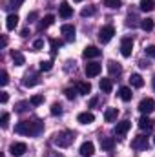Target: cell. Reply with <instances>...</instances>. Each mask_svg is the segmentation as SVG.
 <instances>
[{"label":"cell","instance_id":"1","mask_svg":"<svg viewBox=\"0 0 155 157\" xmlns=\"http://www.w3.org/2000/svg\"><path fill=\"white\" fill-rule=\"evenodd\" d=\"M44 130V124L40 121H22L15 126V132L20 135H39Z\"/></svg>","mask_w":155,"mask_h":157},{"label":"cell","instance_id":"2","mask_svg":"<svg viewBox=\"0 0 155 157\" xmlns=\"http://www.w3.org/2000/svg\"><path fill=\"white\" fill-rule=\"evenodd\" d=\"M73 141H75V133H73V132H68V130L59 132V133L55 135V139H53V143H55L59 148H68Z\"/></svg>","mask_w":155,"mask_h":157},{"label":"cell","instance_id":"3","mask_svg":"<svg viewBox=\"0 0 155 157\" xmlns=\"http://www.w3.org/2000/svg\"><path fill=\"white\" fill-rule=\"evenodd\" d=\"M153 110H155V101L153 99L146 97V99H142V101L139 102V112H141L142 115H150Z\"/></svg>","mask_w":155,"mask_h":157},{"label":"cell","instance_id":"4","mask_svg":"<svg viewBox=\"0 0 155 157\" xmlns=\"http://www.w3.org/2000/svg\"><path fill=\"white\" fill-rule=\"evenodd\" d=\"M113 35H115V28H113V26H104V28H100V31H99V40H100L102 44H108L110 40L113 39Z\"/></svg>","mask_w":155,"mask_h":157},{"label":"cell","instance_id":"5","mask_svg":"<svg viewBox=\"0 0 155 157\" xmlns=\"http://www.w3.org/2000/svg\"><path fill=\"white\" fill-rule=\"evenodd\" d=\"M131 148L133 150H146L148 148V137L146 135H137L131 141Z\"/></svg>","mask_w":155,"mask_h":157},{"label":"cell","instance_id":"6","mask_svg":"<svg viewBox=\"0 0 155 157\" xmlns=\"http://www.w3.org/2000/svg\"><path fill=\"white\" fill-rule=\"evenodd\" d=\"M131 51H133V40L130 39V37L122 39V42H120V53H122V57H130Z\"/></svg>","mask_w":155,"mask_h":157},{"label":"cell","instance_id":"7","mask_svg":"<svg viewBox=\"0 0 155 157\" xmlns=\"http://www.w3.org/2000/svg\"><path fill=\"white\" fill-rule=\"evenodd\" d=\"M28 150V146L24 144V143H13L11 146H9V152H11V155L13 157H20L24 155V152Z\"/></svg>","mask_w":155,"mask_h":157},{"label":"cell","instance_id":"8","mask_svg":"<svg viewBox=\"0 0 155 157\" xmlns=\"http://www.w3.org/2000/svg\"><path fill=\"white\" fill-rule=\"evenodd\" d=\"M130 126H131V122H130V121H120V122H117V126L113 128V132H115V135L122 137V135H126V133H128Z\"/></svg>","mask_w":155,"mask_h":157},{"label":"cell","instance_id":"9","mask_svg":"<svg viewBox=\"0 0 155 157\" xmlns=\"http://www.w3.org/2000/svg\"><path fill=\"white\" fill-rule=\"evenodd\" d=\"M40 82V78L37 73H26L24 75V80H22V84L26 86V88H33V86H37Z\"/></svg>","mask_w":155,"mask_h":157},{"label":"cell","instance_id":"10","mask_svg":"<svg viewBox=\"0 0 155 157\" xmlns=\"http://www.w3.org/2000/svg\"><path fill=\"white\" fill-rule=\"evenodd\" d=\"M80 155L82 157H91L95 154V146H93V143L91 141H86V143H82V146H80Z\"/></svg>","mask_w":155,"mask_h":157},{"label":"cell","instance_id":"11","mask_svg":"<svg viewBox=\"0 0 155 157\" xmlns=\"http://www.w3.org/2000/svg\"><path fill=\"white\" fill-rule=\"evenodd\" d=\"M100 70H102V66L97 64V62H89V64H86V75H88L89 78L97 77V75L100 73Z\"/></svg>","mask_w":155,"mask_h":157},{"label":"cell","instance_id":"12","mask_svg":"<svg viewBox=\"0 0 155 157\" xmlns=\"http://www.w3.org/2000/svg\"><path fill=\"white\" fill-rule=\"evenodd\" d=\"M100 49L99 48H95V46H88L84 51H82V57L84 59H97V57H100Z\"/></svg>","mask_w":155,"mask_h":157},{"label":"cell","instance_id":"13","mask_svg":"<svg viewBox=\"0 0 155 157\" xmlns=\"http://www.w3.org/2000/svg\"><path fill=\"white\" fill-rule=\"evenodd\" d=\"M60 33L66 37V40H75V26H71V24H64V26L60 28Z\"/></svg>","mask_w":155,"mask_h":157},{"label":"cell","instance_id":"14","mask_svg":"<svg viewBox=\"0 0 155 157\" xmlns=\"http://www.w3.org/2000/svg\"><path fill=\"white\" fill-rule=\"evenodd\" d=\"M59 15H60V18H70V17L73 15L71 6H70L68 2H62V4H60V7H59Z\"/></svg>","mask_w":155,"mask_h":157},{"label":"cell","instance_id":"15","mask_svg":"<svg viewBox=\"0 0 155 157\" xmlns=\"http://www.w3.org/2000/svg\"><path fill=\"white\" fill-rule=\"evenodd\" d=\"M139 128H141V130H146V132H150V130L153 128V121L148 117V115H142V117L139 119Z\"/></svg>","mask_w":155,"mask_h":157},{"label":"cell","instance_id":"16","mask_svg":"<svg viewBox=\"0 0 155 157\" xmlns=\"http://www.w3.org/2000/svg\"><path fill=\"white\" fill-rule=\"evenodd\" d=\"M113 146H115V139L113 137H100V148L102 150L110 152V150H113Z\"/></svg>","mask_w":155,"mask_h":157},{"label":"cell","instance_id":"17","mask_svg":"<svg viewBox=\"0 0 155 157\" xmlns=\"http://www.w3.org/2000/svg\"><path fill=\"white\" fill-rule=\"evenodd\" d=\"M77 121L80 124H91V122L95 121V115H93L91 112H84V113H78Z\"/></svg>","mask_w":155,"mask_h":157},{"label":"cell","instance_id":"18","mask_svg":"<svg viewBox=\"0 0 155 157\" xmlns=\"http://www.w3.org/2000/svg\"><path fill=\"white\" fill-rule=\"evenodd\" d=\"M53 22H55V17H53V15H46V17L39 22V31H44V29H46V28H49Z\"/></svg>","mask_w":155,"mask_h":157},{"label":"cell","instance_id":"19","mask_svg":"<svg viewBox=\"0 0 155 157\" xmlns=\"http://www.w3.org/2000/svg\"><path fill=\"white\" fill-rule=\"evenodd\" d=\"M17 26H18V15H7V18H6V28H7L9 31H13Z\"/></svg>","mask_w":155,"mask_h":157},{"label":"cell","instance_id":"20","mask_svg":"<svg viewBox=\"0 0 155 157\" xmlns=\"http://www.w3.org/2000/svg\"><path fill=\"white\" fill-rule=\"evenodd\" d=\"M108 70H110V75H113V77L122 73L120 64H119V62H115V60H110V62H108Z\"/></svg>","mask_w":155,"mask_h":157},{"label":"cell","instance_id":"21","mask_svg":"<svg viewBox=\"0 0 155 157\" xmlns=\"http://www.w3.org/2000/svg\"><path fill=\"white\" fill-rule=\"evenodd\" d=\"M11 59H13V62H15V66H22L24 62H26V59H24V55L20 53V51H11Z\"/></svg>","mask_w":155,"mask_h":157},{"label":"cell","instance_id":"22","mask_svg":"<svg viewBox=\"0 0 155 157\" xmlns=\"http://www.w3.org/2000/svg\"><path fill=\"white\" fill-rule=\"evenodd\" d=\"M99 86H100V90H102L104 93H112V90H113V82H112V78H102Z\"/></svg>","mask_w":155,"mask_h":157},{"label":"cell","instance_id":"23","mask_svg":"<svg viewBox=\"0 0 155 157\" xmlns=\"http://www.w3.org/2000/svg\"><path fill=\"white\" fill-rule=\"evenodd\" d=\"M119 115V110L117 108H108L106 112H104V119H106V122H113Z\"/></svg>","mask_w":155,"mask_h":157},{"label":"cell","instance_id":"24","mask_svg":"<svg viewBox=\"0 0 155 157\" xmlns=\"http://www.w3.org/2000/svg\"><path fill=\"white\" fill-rule=\"evenodd\" d=\"M119 95H120V99H122V101H126V102H128V101H131V95H133V93H131V90H130L128 86H122V88L119 90Z\"/></svg>","mask_w":155,"mask_h":157},{"label":"cell","instance_id":"25","mask_svg":"<svg viewBox=\"0 0 155 157\" xmlns=\"http://www.w3.org/2000/svg\"><path fill=\"white\" fill-rule=\"evenodd\" d=\"M130 82H131L133 88H142V86H144V80H142V77H141L139 73H133V75L130 77Z\"/></svg>","mask_w":155,"mask_h":157},{"label":"cell","instance_id":"26","mask_svg":"<svg viewBox=\"0 0 155 157\" xmlns=\"http://www.w3.org/2000/svg\"><path fill=\"white\" fill-rule=\"evenodd\" d=\"M77 90H78V93L88 95V93L91 91V84H89V82H78V84H77Z\"/></svg>","mask_w":155,"mask_h":157},{"label":"cell","instance_id":"27","mask_svg":"<svg viewBox=\"0 0 155 157\" xmlns=\"http://www.w3.org/2000/svg\"><path fill=\"white\" fill-rule=\"evenodd\" d=\"M155 26L153 18H144V20H141V28L144 29V31H152Z\"/></svg>","mask_w":155,"mask_h":157},{"label":"cell","instance_id":"28","mask_svg":"<svg viewBox=\"0 0 155 157\" xmlns=\"http://www.w3.org/2000/svg\"><path fill=\"white\" fill-rule=\"evenodd\" d=\"M139 6H141V9H142V11H152V9L155 7V2H153V0H141V2H139Z\"/></svg>","mask_w":155,"mask_h":157},{"label":"cell","instance_id":"29","mask_svg":"<svg viewBox=\"0 0 155 157\" xmlns=\"http://www.w3.org/2000/svg\"><path fill=\"white\" fill-rule=\"evenodd\" d=\"M51 115H62V104H59V102H55V104H51Z\"/></svg>","mask_w":155,"mask_h":157},{"label":"cell","instance_id":"30","mask_svg":"<svg viewBox=\"0 0 155 157\" xmlns=\"http://www.w3.org/2000/svg\"><path fill=\"white\" fill-rule=\"evenodd\" d=\"M104 6H108L110 9H117L120 7V0H104Z\"/></svg>","mask_w":155,"mask_h":157},{"label":"cell","instance_id":"31","mask_svg":"<svg viewBox=\"0 0 155 157\" xmlns=\"http://www.w3.org/2000/svg\"><path fill=\"white\" fill-rule=\"evenodd\" d=\"M93 13H95V7H91V6L82 7V11H80V15H82V17H91Z\"/></svg>","mask_w":155,"mask_h":157},{"label":"cell","instance_id":"32","mask_svg":"<svg viewBox=\"0 0 155 157\" xmlns=\"http://www.w3.org/2000/svg\"><path fill=\"white\" fill-rule=\"evenodd\" d=\"M51 68H53V62H51V60H42V62H40V70H42V71H49Z\"/></svg>","mask_w":155,"mask_h":157},{"label":"cell","instance_id":"33","mask_svg":"<svg viewBox=\"0 0 155 157\" xmlns=\"http://www.w3.org/2000/svg\"><path fill=\"white\" fill-rule=\"evenodd\" d=\"M28 106H29V102H28V101H20V102H17V104H15V110H17V112H24Z\"/></svg>","mask_w":155,"mask_h":157},{"label":"cell","instance_id":"34","mask_svg":"<svg viewBox=\"0 0 155 157\" xmlns=\"http://www.w3.org/2000/svg\"><path fill=\"white\" fill-rule=\"evenodd\" d=\"M29 102H31V104H33V106H40V104H42V102H44V97H42V95H33V97H31V101H29Z\"/></svg>","mask_w":155,"mask_h":157},{"label":"cell","instance_id":"35","mask_svg":"<svg viewBox=\"0 0 155 157\" xmlns=\"http://www.w3.org/2000/svg\"><path fill=\"white\" fill-rule=\"evenodd\" d=\"M7 82H9V75H7V71H0V84L2 86H7Z\"/></svg>","mask_w":155,"mask_h":157},{"label":"cell","instance_id":"36","mask_svg":"<svg viewBox=\"0 0 155 157\" xmlns=\"http://www.w3.org/2000/svg\"><path fill=\"white\" fill-rule=\"evenodd\" d=\"M49 44H51V48H53V53H55V51H57V49H59V48H60L64 42H62V40H57V39H51V40H49Z\"/></svg>","mask_w":155,"mask_h":157},{"label":"cell","instance_id":"37","mask_svg":"<svg viewBox=\"0 0 155 157\" xmlns=\"http://www.w3.org/2000/svg\"><path fill=\"white\" fill-rule=\"evenodd\" d=\"M0 124H2V128H7V124H9V113H2Z\"/></svg>","mask_w":155,"mask_h":157},{"label":"cell","instance_id":"38","mask_svg":"<svg viewBox=\"0 0 155 157\" xmlns=\"http://www.w3.org/2000/svg\"><path fill=\"white\" fill-rule=\"evenodd\" d=\"M64 93H66V97H68L70 101H73V99L77 97V91H75V90H71V88H68V90H66Z\"/></svg>","mask_w":155,"mask_h":157},{"label":"cell","instance_id":"39","mask_svg":"<svg viewBox=\"0 0 155 157\" xmlns=\"http://www.w3.org/2000/svg\"><path fill=\"white\" fill-rule=\"evenodd\" d=\"M7 99H9L7 91H2V93H0V102H2V104H6V102H7Z\"/></svg>","mask_w":155,"mask_h":157},{"label":"cell","instance_id":"40","mask_svg":"<svg viewBox=\"0 0 155 157\" xmlns=\"http://www.w3.org/2000/svg\"><path fill=\"white\" fill-rule=\"evenodd\" d=\"M33 48H35V49H42V48H44V40H42V39L35 40V44H33Z\"/></svg>","mask_w":155,"mask_h":157},{"label":"cell","instance_id":"41","mask_svg":"<svg viewBox=\"0 0 155 157\" xmlns=\"http://www.w3.org/2000/svg\"><path fill=\"white\" fill-rule=\"evenodd\" d=\"M146 53H148L150 57H153V59H155V44H153V46H148V48H146Z\"/></svg>","mask_w":155,"mask_h":157},{"label":"cell","instance_id":"42","mask_svg":"<svg viewBox=\"0 0 155 157\" xmlns=\"http://www.w3.org/2000/svg\"><path fill=\"white\" fill-rule=\"evenodd\" d=\"M9 2H11V4H13L15 7H20V6L24 4V0H9Z\"/></svg>","mask_w":155,"mask_h":157},{"label":"cell","instance_id":"43","mask_svg":"<svg viewBox=\"0 0 155 157\" xmlns=\"http://www.w3.org/2000/svg\"><path fill=\"white\" fill-rule=\"evenodd\" d=\"M37 17H39V15H37V11H33V13H29V15H28V20L31 22V20H35Z\"/></svg>","mask_w":155,"mask_h":157},{"label":"cell","instance_id":"44","mask_svg":"<svg viewBox=\"0 0 155 157\" xmlns=\"http://www.w3.org/2000/svg\"><path fill=\"white\" fill-rule=\"evenodd\" d=\"M95 104H97V97H93V99H91V101H89V108H93V106H95Z\"/></svg>","mask_w":155,"mask_h":157},{"label":"cell","instance_id":"45","mask_svg":"<svg viewBox=\"0 0 155 157\" xmlns=\"http://www.w3.org/2000/svg\"><path fill=\"white\" fill-rule=\"evenodd\" d=\"M20 35H22V37H28V35H29V29H28V28H26V29H22V33H20Z\"/></svg>","mask_w":155,"mask_h":157},{"label":"cell","instance_id":"46","mask_svg":"<svg viewBox=\"0 0 155 157\" xmlns=\"http://www.w3.org/2000/svg\"><path fill=\"white\" fill-rule=\"evenodd\" d=\"M139 66H141V68H148V62H146V60H141Z\"/></svg>","mask_w":155,"mask_h":157},{"label":"cell","instance_id":"47","mask_svg":"<svg viewBox=\"0 0 155 157\" xmlns=\"http://www.w3.org/2000/svg\"><path fill=\"white\" fill-rule=\"evenodd\" d=\"M153 84H155V75H153Z\"/></svg>","mask_w":155,"mask_h":157},{"label":"cell","instance_id":"48","mask_svg":"<svg viewBox=\"0 0 155 157\" xmlns=\"http://www.w3.org/2000/svg\"><path fill=\"white\" fill-rule=\"evenodd\" d=\"M75 2H82V0H75Z\"/></svg>","mask_w":155,"mask_h":157},{"label":"cell","instance_id":"49","mask_svg":"<svg viewBox=\"0 0 155 157\" xmlns=\"http://www.w3.org/2000/svg\"><path fill=\"white\" fill-rule=\"evenodd\" d=\"M153 143H155V137H153Z\"/></svg>","mask_w":155,"mask_h":157}]
</instances>
